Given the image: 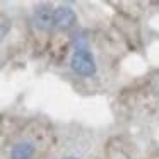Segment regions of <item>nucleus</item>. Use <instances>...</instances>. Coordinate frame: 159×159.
I'll use <instances>...</instances> for the list:
<instances>
[{"label": "nucleus", "mask_w": 159, "mask_h": 159, "mask_svg": "<svg viewBox=\"0 0 159 159\" xmlns=\"http://www.w3.org/2000/svg\"><path fill=\"white\" fill-rule=\"evenodd\" d=\"M70 67L80 77H91L96 74V62H94V57L89 50L74 52L72 58H70Z\"/></svg>", "instance_id": "nucleus-1"}, {"label": "nucleus", "mask_w": 159, "mask_h": 159, "mask_svg": "<svg viewBox=\"0 0 159 159\" xmlns=\"http://www.w3.org/2000/svg\"><path fill=\"white\" fill-rule=\"evenodd\" d=\"M77 26V14L69 5H60L53 9V28L60 31H70Z\"/></svg>", "instance_id": "nucleus-2"}, {"label": "nucleus", "mask_w": 159, "mask_h": 159, "mask_svg": "<svg viewBox=\"0 0 159 159\" xmlns=\"http://www.w3.org/2000/svg\"><path fill=\"white\" fill-rule=\"evenodd\" d=\"M33 21L34 26L41 31H48L53 28V9L50 5H38L33 12Z\"/></svg>", "instance_id": "nucleus-3"}, {"label": "nucleus", "mask_w": 159, "mask_h": 159, "mask_svg": "<svg viewBox=\"0 0 159 159\" xmlns=\"http://www.w3.org/2000/svg\"><path fill=\"white\" fill-rule=\"evenodd\" d=\"M34 156V145L31 142H17L11 151L12 159H31Z\"/></svg>", "instance_id": "nucleus-4"}, {"label": "nucleus", "mask_w": 159, "mask_h": 159, "mask_svg": "<svg viewBox=\"0 0 159 159\" xmlns=\"http://www.w3.org/2000/svg\"><path fill=\"white\" fill-rule=\"evenodd\" d=\"M9 31H11V19L2 16V17H0V41L9 34Z\"/></svg>", "instance_id": "nucleus-5"}, {"label": "nucleus", "mask_w": 159, "mask_h": 159, "mask_svg": "<svg viewBox=\"0 0 159 159\" xmlns=\"http://www.w3.org/2000/svg\"><path fill=\"white\" fill-rule=\"evenodd\" d=\"M67 159H75V157H67Z\"/></svg>", "instance_id": "nucleus-6"}]
</instances>
